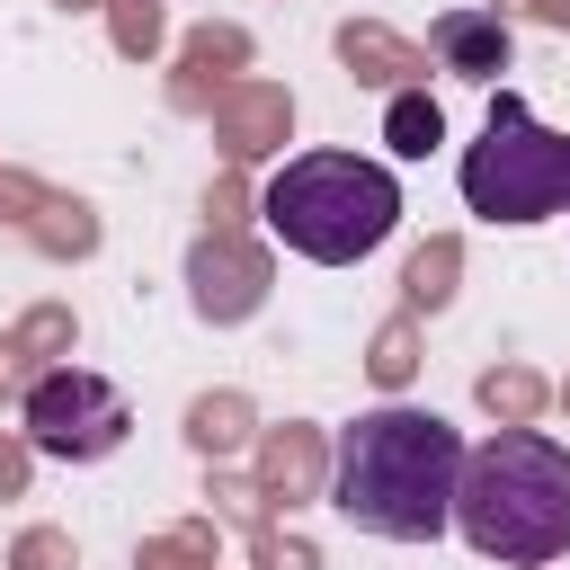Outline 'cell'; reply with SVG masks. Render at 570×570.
I'll return each mask as SVG.
<instances>
[{
	"instance_id": "6da1fadb",
	"label": "cell",
	"mask_w": 570,
	"mask_h": 570,
	"mask_svg": "<svg viewBox=\"0 0 570 570\" xmlns=\"http://www.w3.org/2000/svg\"><path fill=\"white\" fill-rule=\"evenodd\" d=\"M454 472L463 436L436 410H374L338 436V517L383 534V543H436L454 525Z\"/></svg>"
},
{
	"instance_id": "7a4b0ae2",
	"label": "cell",
	"mask_w": 570,
	"mask_h": 570,
	"mask_svg": "<svg viewBox=\"0 0 570 570\" xmlns=\"http://www.w3.org/2000/svg\"><path fill=\"white\" fill-rule=\"evenodd\" d=\"M454 525L499 570L570 561V445L543 436V428H499V436L463 445Z\"/></svg>"
},
{
	"instance_id": "3957f363",
	"label": "cell",
	"mask_w": 570,
	"mask_h": 570,
	"mask_svg": "<svg viewBox=\"0 0 570 570\" xmlns=\"http://www.w3.org/2000/svg\"><path fill=\"white\" fill-rule=\"evenodd\" d=\"M401 223V187L383 160H356V151H294L276 178H267V232L294 249V258H321V267H347L365 249H383Z\"/></svg>"
},
{
	"instance_id": "277c9868",
	"label": "cell",
	"mask_w": 570,
	"mask_h": 570,
	"mask_svg": "<svg viewBox=\"0 0 570 570\" xmlns=\"http://www.w3.org/2000/svg\"><path fill=\"white\" fill-rule=\"evenodd\" d=\"M463 205L481 223H543L570 205V134H543L517 89L490 98L481 142L463 151Z\"/></svg>"
},
{
	"instance_id": "5b68a950",
	"label": "cell",
	"mask_w": 570,
	"mask_h": 570,
	"mask_svg": "<svg viewBox=\"0 0 570 570\" xmlns=\"http://www.w3.org/2000/svg\"><path fill=\"white\" fill-rule=\"evenodd\" d=\"M125 428H134V419H125V392L98 383V374H80V365L36 374V392H27V445H36V454L89 463V454H116Z\"/></svg>"
},
{
	"instance_id": "8992f818",
	"label": "cell",
	"mask_w": 570,
	"mask_h": 570,
	"mask_svg": "<svg viewBox=\"0 0 570 570\" xmlns=\"http://www.w3.org/2000/svg\"><path fill=\"white\" fill-rule=\"evenodd\" d=\"M428 45H436V62L463 71V80H499V71H508V18H499V9H445V18L428 27Z\"/></svg>"
},
{
	"instance_id": "52a82bcc",
	"label": "cell",
	"mask_w": 570,
	"mask_h": 570,
	"mask_svg": "<svg viewBox=\"0 0 570 570\" xmlns=\"http://www.w3.org/2000/svg\"><path fill=\"white\" fill-rule=\"evenodd\" d=\"M258 303V258H240V249H196V312L205 321H232V312H249Z\"/></svg>"
},
{
	"instance_id": "ba28073f",
	"label": "cell",
	"mask_w": 570,
	"mask_h": 570,
	"mask_svg": "<svg viewBox=\"0 0 570 570\" xmlns=\"http://www.w3.org/2000/svg\"><path fill=\"white\" fill-rule=\"evenodd\" d=\"M383 142H392V160H428V151L445 142V116H436L428 98H392V107H383Z\"/></svg>"
},
{
	"instance_id": "9c48e42d",
	"label": "cell",
	"mask_w": 570,
	"mask_h": 570,
	"mask_svg": "<svg viewBox=\"0 0 570 570\" xmlns=\"http://www.w3.org/2000/svg\"><path fill=\"white\" fill-rule=\"evenodd\" d=\"M240 436V401H196V445H232Z\"/></svg>"
},
{
	"instance_id": "30bf717a",
	"label": "cell",
	"mask_w": 570,
	"mask_h": 570,
	"mask_svg": "<svg viewBox=\"0 0 570 570\" xmlns=\"http://www.w3.org/2000/svg\"><path fill=\"white\" fill-rule=\"evenodd\" d=\"M445 267H454V249H428V258L410 267V294H419V303H436V294H445Z\"/></svg>"
},
{
	"instance_id": "8fae6325",
	"label": "cell",
	"mask_w": 570,
	"mask_h": 570,
	"mask_svg": "<svg viewBox=\"0 0 570 570\" xmlns=\"http://www.w3.org/2000/svg\"><path fill=\"white\" fill-rule=\"evenodd\" d=\"M18 570H62V543H53V534H27V552H18Z\"/></svg>"
}]
</instances>
